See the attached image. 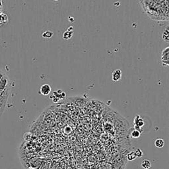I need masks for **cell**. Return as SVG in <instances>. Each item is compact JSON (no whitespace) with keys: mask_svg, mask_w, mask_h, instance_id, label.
<instances>
[{"mask_svg":"<svg viewBox=\"0 0 169 169\" xmlns=\"http://www.w3.org/2000/svg\"><path fill=\"white\" fill-rule=\"evenodd\" d=\"M54 1H59V0H54Z\"/></svg>","mask_w":169,"mask_h":169,"instance_id":"4fadbf2b","label":"cell"},{"mask_svg":"<svg viewBox=\"0 0 169 169\" xmlns=\"http://www.w3.org/2000/svg\"><path fill=\"white\" fill-rule=\"evenodd\" d=\"M135 153H136L137 157H141L143 156V152L140 149H136V151H135Z\"/></svg>","mask_w":169,"mask_h":169,"instance_id":"7c38bea8","label":"cell"},{"mask_svg":"<svg viewBox=\"0 0 169 169\" xmlns=\"http://www.w3.org/2000/svg\"><path fill=\"white\" fill-rule=\"evenodd\" d=\"M0 6H1V5H0Z\"/></svg>","mask_w":169,"mask_h":169,"instance_id":"5bb4252c","label":"cell"},{"mask_svg":"<svg viewBox=\"0 0 169 169\" xmlns=\"http://www.w3.org/2000/svg\"><path fill=\"white\" fill-rule=\"evenodd\" d=\"M168 29V28H167V29H166L165 31H164L163 35H162V38H163L164 41H167V42L168 41V34H169Z\"/></svg>","mask_w":169,"mask_h":169,"instance_id":"8fae6325","label":"cell"},{"mask_svg":"<svg viewBox=\"0 0 169 169\" xmlns=\"http://www.w3.org/2000/svg\"><path fill=\"white\" fill-rule=\"evenodd\" d=\"M160 60H161L162 65L165 66V67H168L169 64V47L168 46H166V47L162 51Z\"/></svg>","mask_w":169,"mask_h":169,"instance_id":"3957f363","label":"cell"},{"mask_svg":"<svg viewBox=\"0 0 169 169\" xmlns=\"http://www.w3.org/2000/svg\"><path fill=\"white\" fill-rule=\"evenodd\" d=\"M141 136V133L139 132V131L136 130H134L132 131V132H131V137H132V138H134V139H137V138H139Z\"/></svg>","mask_w":169,"mask_h":169,"instance_id":"30bf717a","label":"cell"},{"mask_svg":"<svg viewBox=\"0 0 169 169\" xmlns=\"http://www.w3.org/2000/svg\"><path fill=\"white\" fill-rule=\"evenodd\" d=\"M155 145L157 148H162L164 145V141L162 139H157L155 141Z\"/></svg>","mask_w":169,"mask_h":169,"instance_id":"ba28073f","label":"cell"},{"mask_svg":"<svg viewBox=\"0 0 169 169\" xmlns=\"http://www.w3.org/2000/svg\"><path fill=\"white\" fill-rule=\"evenodd\" d=\"M137 158V156L136 153H135V151H132L127 155V159H128V160L130 161H132V160H134Z\"/></svg>","mask_w":169,"mask_h":169,"instance_id":"9c48e42d","label":"cell"},{"mask_svg":"<svg viewBox=\"0 0 169 169\" xmlns=\"http://www.w3.org/2000/svg\"><path fill=\"white\" fill-rule=\"evenodd\" d=\"M122 76V71L119 69H116L114 70V71L112 73V81L114 82H118L121 79Z\"/></svg>","mask_w":169,"mask_h":169,"instance_id":"277c9868","label":"cell"},{"mask_svg":"<svg viewBox=\"0 0 169 169\" xmlns=\"http://www.w3.org/2000/svg\"><path fill=\"white\" fill-rule=\"evenodd\" d=\"M9 91L10 87H7L0 83V118L5 108Z\"/></svg>","mask_w":169,"mask_h":169,"instance_id":"7a4b0ae2","label":"cell"},{"mask_svg":"<svg viewBox=\"0 0 169 169\" xmlns=\"http://www.w3.org/2000/svg\"><path fill=\"white\" fill-rule=\"evenodd\" d=\"M142 7L152 19L168 20V0H140Z\"/></svg>","mask_w":169,"mask_h":169,"instance_id":"6da1fadb","label":"cell"},{"mask_svg":"<svg viewBox=\"0 0 169 169\" xmlns=\"http://www.w3.org/2000/svg\"><path fill=\"white\" fill-rule=\"evenodd\" d=\"M51 92V86L48 84H44L40 88V92L44 96H47Z\"/></svg>","mask_w":169,"mask_h":169,"instance_id":"5b68a950","label":"cell"},{"mask_svg":"<svg viewBox=\"0 0 169 169\" xmlns=\"http://www.w3.org/2000/svg\"><path fill=\"white\" fill-rule=\"evenodd\" d=\"M141 166L143 169H149L151 167V162L149 160L145 159L141 162Z\"/></svg>","mask_w":169,"mask_h":169,"instance_id":"52a82bcc","label":"cell"},{"mask_svg":"<svg viewBox=\"0 0 169 169\" xmlns=\"http://www.w3.org/2000/svg\"><path fill=\"white\" fill-rule=\"evenodd\" d=\"M9 22V17L7 14L0 11V26L6 25Z\"/></svg>","mask_w":169,"mask_h":169,"instance_id":"8992f818","label":"cell"}]
</instances>
